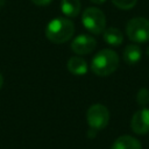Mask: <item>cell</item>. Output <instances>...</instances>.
I'll use <instances>...</instances> for the list:
<instances>
[{"label": "cell", "instance_id": "12", "mask_svg": "<svg viewBox=\"0 0 149 149\" xmlns=\"http://www.w3.org/2000/svg\"><path fill=\"white\" fill-rule=\"evenodd\" d=\"M61 9L64 15L68 17H76L80 12V1L79 0H62Z\"/></svg>", "mask_w": 149, "mask_h": 149}, {"label": "cell", "instance_id": "17", "mask_svg": "<svg viewBox=\"0 0 149 149\" xmlns=\"http://www.w3.org/2000/svg\"><path fill=\"white\" fill-rule=\"evenodd\" d=\"M2 84H3V78H2V76H1V73H0V88L2 87Z\"/></svg>", "mask_w": 149, "mask_h": 149}, {"label": "cell", "instance_id": "1", "mask_svg": "<svg viewBox=\"0 0 149 149\" xmlns=\"http://www.w3.org/2000/svg\"><path fill=\"white\" fill-rule=\"evenodd\" d=\"M119 66V56L112 49H102L91 61V69L93 73L100 77L109 76Z\"/></svg>", "mask_w": 149, "mask_h": 149}, {"label": "cell", "instance_id": "10", "mask_svg": "<svg viewBox=\"0 0 149 149\" xmlns=\"http://www.w3.org/2000/svg\"><path fill=\"white\" fill-rule=\"evenodd\" d=\"M142 56V50L137 44H129L123 49V59L127 64H136Z\"/></svg>", "mask_w": 149, "mask_h": 149}, {"label": "cell", "instance_id": "14", "mask_svg": "<svg viewBox=\"0 0 149 149\" xmlns=\"http://www.w3.org/2000/svg\"><path fill=\"white\" fill-rule=\"evenodd\" d=\"M112 2L120 9H130L136 5L137 0H112Z\"/></svg>", "mask_w": 149, "mask_h": 149}, {"label": "cell", "instance_id": "5", "mask_svg": "<svg viewBox=\"0 0 149 149\" xmlns=\"http://www.w3.org/2000/svg\"><path fill=\"white\" fill-rule=\"evenodd\" d=\"M88 126L94 130L104 129L109 121V112L106 106L101 104H94L90 106L86 113Z\"/></svg>", "mask_w": 149, "mask_h": 149}, {"label": "cell", "instance_id": "13", "mask_svg": "<svg viewBox=\"0 0 149 149\" xmlns=\"http://www.w3.org/2000/svg\"><path fill=\"white\" fill-rule=\"evenodd\" d=\"M136 101L140 106H147L149 104V90L147 88H141L139 92H137V95H136Z\"/></svg>", "mask_w": 149, "mask_h": 149}, {"label": "cell", "instance_id": "8", "mask_svg": "<svg viewBox=\"0 0 149 149\" xmlns=\"http://www.w3.org/2000/svg\"><path fill=\"white\" fill-rule=\"evenodd\" d=\"M111 149H142V146L137 139L129 135H122L113 142Z\"/></svg>", "mask_w": 149, "mask_h": 149}, {"label": "cell", "instance_id": "16", "mask_svg": "<svg viewBox=\"0 0 149 149\" xmlns=\"http://www.w3.org/2000/svg\"><path fill=\"white\" fill-rule=\"evenodd\" d=\"M90 1H92L93 3H97V5H101V3H104L106 0H90Z\"/></svg>", "mask_w": 149, "mask_h": 149}, {"label": "cell", "instance_id": "18", "mask_svg": "<svg viewBox=\"0 0 149 149\" xmlns=\"http://www.w3.org/2000/svg\"><path fill=\"white\" fill-rule=\"evenodd\" d=\"M146 52H147V56H149V47L147 48V51H146Z\"/></svg>", "mask_w": 149, "mask_h": 149}, {"label": "cell", "instance_id": "7", "mask_svg": "<svg viewBox=\"0 0 149 149\" xmlns=\"http://www.w3.org/2000/svg\"><path fill=\"white\" fill-rule=\"evenodd\" d=\"M132 130L137 135L149 133V109L142 108L134 113L130 121Z\"/></svg>", "mask_w": 149, "mask_h": 149}, {"label": "cell", "instance_id": "3", "mask_svg": "<svg viewBox=\"0 0 149 149\" xmlns=\"http://www.w3.org/2000/svg\"><path fill=\"white\" fill-rule=\"evenodd\" d=\"M84 27L92 34H101L106 29V16L102 10L95 7H88L84 10L81 16Z\"/></svg>", "mask_w": 149, "mask_h": 149}, {"label": "cell", "instance_id": "9", "mask_svg": "<svg viewBox=\"0 0 149 149\" xmlns=\"http://www.w3.org/2000/svg\"><path fill=\"white\" fill-rule=\"evenodd\" d=\"M68 70L74 76H83L87 72V63L79 56H73L68 61Z\"/></svg>", "mask_w": 149, "mask_h": 149}, {"label": "cell", "instance_id": "6", "mask_svg": "<svg viewBox=\"0 0 149 149\" xmlns=\"http://www.w3.org/2000/svg\"><path fill=\"white\" fill-rule=\"evenodd\" d=\"M97 47V41L91 35H78L71 43V50L77 55H87Z\"/></svg>", "mask_w": 149, "mask_h": 149}, {"label": "cell", "instance_id": "11", "mask_svg": "<svg viewBox=\"0 0 149 149\" xmlns=\"http://www.w3.org/2000/svg\"><path fill=\"white\" fill-rule=\"evenodd\" d=\"M102 37H104V41H105L107 44L113 45V47L120 45V44L122 43V41H123V35H122V33H121L119 29L113 28V27L105 29L104 33H102Z\"/></svg>", "mask_w": 149, "mask_h": 149}, {"label": "cell", "instance_id": "4", "mask_svg": "<svg viewBox=\"0 0 149 149\" xmlns=\"http://www.w3.org/2000/svg\"><path fill=\"white\" fill-rule=\"evenodd\" d=\"M126 33L130 41L144 43L149 41V20L146 17H133L126 26Z\"/></svg>", "mask_w": 149, "mask_h": 149}, {"label": "cell", "instance_id": "15", "mask_svg": "<svg viewBox=\"0 0 149 149\" xmlns=\"http://www.w3.org/2000/svg\"><path fill=\"white\" fill-rule=\"evenodd\" d=\"M35 5H37V6H47V5H49L52 0H31Z\"/></svg>", "mask_w": 149, "mask_h": 149}, {"label": "cell", "instance_id": "2", "mask_svg": "<svg viewBox=\"0 0 149 149\" xmlns=\"http://www.w3.org/2000/svg\"><path fill=\"white\" fill-rule=\"evenodd\" d=\"M74 33V26L71 20L64 17H56L51 20L45 28L47 38L56 44L69 41Z\"/></svg>", "mask_w": 149, "mask_h": 149}]
</instances>
